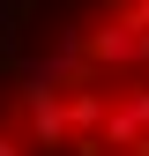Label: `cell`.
<instances>
[{
	"mask_svg": "<svg viewBox=\"0 0 149 156\" xmlns=\"http://www.w3.org/2000/svg\"><path fill=\"white\" fill-rule=\"evenodd\" d=\"M134 67H149V23L112 15L89 30V74H134Z\"/></svg>",
	"mask_w": 149,
	"mask_h": 156,
	"instance_id": "obj_1",
	"label": "cell"
},
{
	"mask_svg": "<svg viewBox=\"0 0 149 156\" xmlns=\"http://www.w3.org/2000/svg\"><path fill=\"white\" fill-rule=\"evenodd\" d=\"M89 82H97V74L67 82V89H74V97H67V134H97V126H104V97L89 89Z\"/></svg>",
	"mask_w": 149,
	"mask_h": 156,
	"instance_id": "obj_2",
	"label": "cell"
},
{
	"mask_svg": "<svg viewBox=\"0 0 149 156\" xmlns=\"http://www.w3.org/2000/svg\"><path fill=\"white\" fill-rule=\"evenodd\" d=\"M127 112H134V119L149 126V89H134V97H127Z\"/></svg>",
	"mask_w": 149,
	"mask_h": 156,
	"instance_id": "obj_3",
	"label": "cell"
},
{
	"mask_svg": "<svg viewBox=\"0 0 149 156\" xmlns=\"http://www.w3.org/2000/svg\"><path fill=\"white\" fill-rule=\"evenodd\" d=\"M127 15H134V23H149V0H134V8H127Z\"/></svg>",
	"mask_w": 149,
	"mask_h": 156,
	"instance_id": "obj_4",
	"label": "cell"
},
{
	"mask_svg": "<svg viewBox=\"0 0 149 156\" xmlns=\"http://www.w3.org/2000/svg\"><path fill=\"white\" fill-rule=\"evenodd\" d=\"M0 156H23V149H15V141H8V134H0Z\"/></svg>",
	"mask_w": 149,
	"mask_h": 156,
	"instance_id": "obj_5",
	"label": "cell"
}]
</instances>
